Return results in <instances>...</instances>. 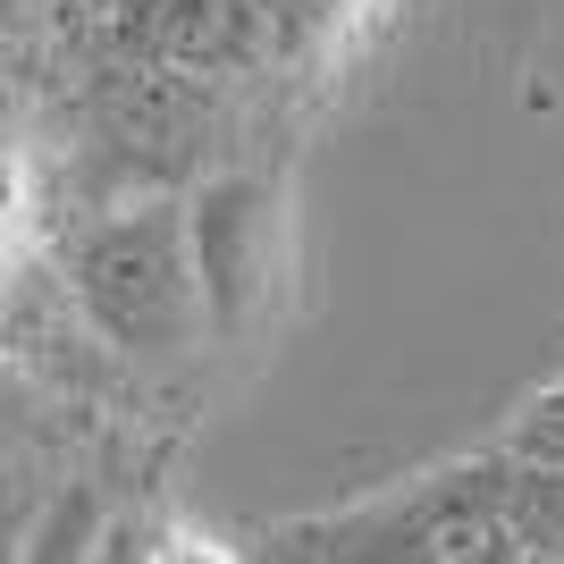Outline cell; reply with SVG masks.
<instances>
[{
    "mask_svg": "<svg viewBox=\"0 0 564 564\" xmlns=\"http://www.w3.org/2000/svg\"><path fill=\"white\" fill-rule=\"evenodd\" d=\"M68 286L76 321L94 329L127 379L177 371L203 354V286H194V245H186V194H152V203H118V212L76 219L51 253Z\"/></svg>",
    "mask_w": 564,
    "mask_h": 564,
    "instance_id": "obj_1",
    "label": "cell"
},
{
    "mask_svg": "<svg viewBox=\"0 0 564 564\" xmlns=\"http://www.w3.org/2000/svg\"><path fill=\"white\" fill-rule=\"evenodd\" d=\"M152 540H161V531H152V522H143L135 506H118V522L101 531L94 564H152Z\"/></svg>",
    "mask_w": 564,
    "mask_h": 564,
    "instance_id": "obj_10",
    "label": "cell"
},
{
    "mask_svg": "<svg viewBox=\"0 0 564 564\" xmlns=\"http://www.w3.org/2000/svg\"><path fill=\"white\" fill-rule=\"evenodd\" d=\"M186 245L212 337H236L270 304V261H279V194L253 169H219L186 194Z\"/></svg>",
    "mask_w": 564,
    "mask_h": 564,
    "instance_id": "obj_5",
    "label": "cell"
},
{
    "mask_svg": "<svg viewBox=\"0 0 564 564\" xmlns=\"http://www.w3.org/2000/svg\"><path fill=\"white\" fill-rule=\"evenodd\" d=\"M118 522V497L101 480H68V489L34 497V522L18 540V564H94L101 531Z\"/></svg>",
    "mask_w": 564,
    "mask_h": 564,
    "instance_id": "obj_7",
    "label": "cell"
},
{
    "mask_svg": "<svg viewBox=\"0 0 564 564\" xmlns=\"http://www.w3.org/2000/svg\"><path fill=\"white\" fill-rule=\"evenodd\" d=\"M253 9H261V25H270L279 68H295V59H312V51H321L337 25H346L354 0H253Z\"/></svg>",
    "mask_w": 564,
    "mask_h": 564,
    "instance_id": "obj_8",
    "label": "cell"
},
{
    "mask_svg": "<svg viewBox=\"0 0 564 564\" xmlns=\"http://www.w3.org/2000/svg\"><path fill=\"white\" fill-rule=\"evenodd\" d=\"M228 135H236V94L94 51L68 135V186L85 203L76 219L152 203V194H194L203 177H219Z\"/></svg>",
    "mask_w": 564,
    "mask_h": 564,
    "instance_id": "obj_2",
    "label": "cell"
},
{
    "mask_svg": "<svg viewBox=\"0 0 564 564\" xmlns=\"http://www.w3.org/2000/svg\"><path fill=\"white\" fill-rule=\"evenodd\" d=\"M0 279H9V236H0Z\"/></svg>",
    "mask_w": 564,
    "mask_h": 564,
    "instance_id": "obj_13",
    "label": "cell"
},
{
    "mask_svg": "<svg viewBox=\"0 0 564 564\" xmlns=\"http://www.w3.org/2000/svg\"><path fill=\"white\" fill-rule=\"evenodd\" d=\"M94 51L135 59V68H169L219 94H245L261 76H279L270 25L253 0H101Z\"/></svg>",
    "mask_w": 564,
    "mask_h": 564,
    "instance_id": "obj_4",
    "label": "cell"
},
{
    "mask_svg": "<svg viewBox=\"0 0 564 564\" xmlns=\"http://www.w3.org/2000/svg\"><path fill=\"white\" fill-rule=\"evenodd\" d=\"M18 143V85H0V152Z\"/></svg>",
    "mask_w": 564,
    "mask_h": 564,
    "instance_id": "obj_11",
    "label": "cell"
},
{
    "mask_svg": "<svg viewBox=\"0 0 564 564\" xmlns=\"http://www.w3.org/2000/svg\"><path fill=\"white\" fill-rule=\"evenodd\" d=\"M489 506H497L522 564H564V464L489 455Z\"/></svg>",
    "mask_w": 564,
    "mask_h": 564,
    "instance_id": "obj_6",
    "label": "cell"
},
{
    "mask_svg": "<svg viewBox=\"0 0 564 564\" xmlns=\"http://www.w3.org/2000/svg\"><path fill=\"white\" fill-rule=\"evenodd\" d=\"M25 18H34V0H0V34H25Z\"/></svg>",
    "mask_w": 564,
    "mask_h": 564,
    "instance_id": "obj_12",
    "label": "cell"
},
{
    "mask_svg": "<svg viewBox=\"0 0 564 564\" xmlns=\"http://www.w3.org/2000/svg\"><path fill=\"white\" fill-rule=\"evenodd\" d=\"M253 564H522L506 522L489 506V455L455 471H430L397 497L312 514L261 540Z\"/></svg>",
    "mask_w": 564,
    "mask_h": 564,
    "instance_id": "obj_3",
    "label": "cell"
},
{
    "mask_svg": "<svg viewBox=\"0 0 564 564\" xmlns=\"http://www.w3.org/2000/svg\"><path fill=\"white\" fill-rule=\"evenodd\" d=\"M94 9H101V0H94Z\"/></svg>",
    "mask_w": 564,
    "mask_h": 564,
    "instance_id": "obj_14",
    "label": "cell"
},
{
    "mask_svg": "<svg viewBox=\"0 0 564 564\" xmlns=\"http://www.w3.org/2000/svg\"><path fill=\"white\" fill-rule=\"evenodd\" d=\"M497 455H514V464H564V379H556V388H540V397L522 404Z\"/></svg>",
    "mask_w": 564,
    "mask_h": 564,
    "instance_id": "obj_9",
    "label": "cell"
}]
</instances>
